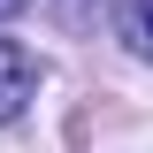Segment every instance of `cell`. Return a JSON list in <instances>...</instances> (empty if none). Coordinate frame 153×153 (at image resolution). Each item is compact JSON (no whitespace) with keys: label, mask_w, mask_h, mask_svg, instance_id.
Masks as SVG:
<instances>
[{"label":"cell","mask_w":153,"mask_h":153,"mask_svg":"<svg viewBox=\"0 0 153 153\" xmlns=\"http://www.w3.org/2000/svg\"><path fill=\"white\" fill-rule=\"evenodd\" d=\"M31 92H38V61H31V46L0 38V123H16V115L31 107Z\"/></svg>","instance_id":"cell-1"},{"label":"cell","mask_w":153,"mask_h":153,"mask_svg":"<svg viewBox=\"0 0 153 153\" xmlns=\"http://www.w3.org/2000/svg\"><path fill=\"white\" fill-rule=\"evenodd\" d=\"M23 8H31V0H0V23H16V16H23Z\"/></svg>","instance_id":"cell-2"},{"label":"cell","mask_w":153,"mask_h":153,"mask_svg":"<svg viewBox=\"0 0 153 153\" xmlns=\"http://www.w3.org/2000/svg\"><path fill=\"white\" fill-rule=\"evenodd\" d=\"M138 23H146V38H153V0H138Z\"/></svg>","instance_id":"cell-3"},{"label":"cell","mask_w":153,"mask_h":153,"mask_svg":"<svg viewBox=\"0 0 153 153\" xmlns=\"http://www.w3.org/2000/svg\"><path fill=\"white\" fill-rule=\"evenodd\" d=\"M76 8H107V0H76Z\"/></svg>","instance_id":"cell-4"}]
</instances>
